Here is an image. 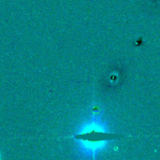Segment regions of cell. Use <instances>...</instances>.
<instances>
[{
    "mask_svg": "<svg viewBox=\"0 0 160 160\" xmlns=\"http://www.w3.org/2000/svg\"><path fill=\"white\" fill-rule=\"evenodd\" d=\"M77 137L81 152L90 158L100 153L113 139L108 125L98 115H94L86 121L79 129Z\"/></svg>",
    "mask_w": 160,
    "mask_h": 160,
    "instance_id": "obj_1",
    "label": "cell"
}]
</instances>
